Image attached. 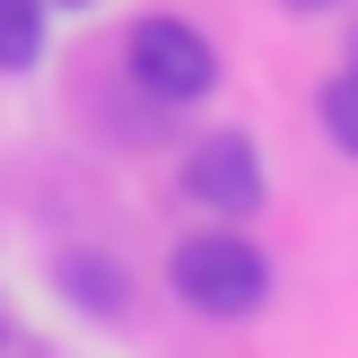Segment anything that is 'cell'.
I'll return each instance as SVG.
<instances>
[{"mask_svg": "<svg viewBox=\"0 0 358 358\" xmlns=\"http://www.w3.org/2000/svg\"><path fill=\"white\" fill-rule=\"evenodd\" d=\"M166 280H175V297H184L192 315H210V324H245V315L271 306V254H262L254 236H236V219L184 236L166 254Z\"/></svg>", "mask_w": 358, "mask_h": 358, "instance_id": "obj_1", "label": "cell"}, {"mask_svg": "<svg viewBox=\"0 0 358 358\" xmlns=\"http://www.w3.org/2000/svg\"><path fill=\"white\" fill-rule=\"evenodd\" d=\"M122 70H131V87L149 105H201L210 87H219V52H210V35L192 27V17H175V9L131 17V35H122Z\"/></svg>", "mask_w": 358, "mask_h": 358, "instance_id": "obj_2", "label": "cell"}, {"mask_svg": "<svg viewBox=\"0 0 358 358\" xmlns=\"http://www.w3.org/2000/svg\"><path fill=\"white\" fill-rule=\"evenodd\" d=\"M262 192H271V175H262V149L245 131H201L184 149V201H201L210 219H254Z\"/></svg>", "mask_w": 358, "mask_h": 358, "instance_id": "obj_3", "label": "cell"}, {"mask_svg": "<svg viewBox=\"0 0 358 358\" xmlns=\"http://www.w3.org/2000/svg\"><path fill=\"white\" fill-rule=\"evenodd\" d=\"M52 280H62V297H70L79 315H96V324L131 315V271H122L114 254H62V262H52Z\"/></svg>", "mask_w": 358, "mask_h": 358, "instance_id": "obj_4", "label": "cell"}, {"mask_svg": "<svg viewBox=\"0 0 358 358\" xmlns=\"http://www.w3.org/2000/svg\"><path fill=\"white\" fill-rule=\"evenodd\" d=\"M52 35V0H0V70H35Z\"/></svg>", "mask_w": 358, "mask_h": 358, "instance_id": "obj_5", "label": "cell"}, {"mask_svg": "<svg viewBox=\"0 0 358 358\" xmlns=\"http://www.w3.org/2000/svg\"><path fill=\"white\" fill-rule=\"evenodd\" d=\"M315 122H324V140H332L341 157H358V62L332 70V79L315 87Z\"/></svg>", "mask_w": 358, "mask_h": 358, "instance_id": "obj_6", "label": "cell"}, {"mask_svg": "<svg viewBox=\"0 0 358 358\" xmlns=\"http://www.w3.org/2000/svg\"><path fill=\"white\" fill-rule=\"evenodd\" d=\"M280 9H297V17H324V9H341V0H280Z\"/></svg>", "mask_w": 358, "mask_h": 358, "instance_id": "obj_7", "label": "cell"}, {"mask_svg": "<svg viewBox=\"0 0 358 358\" xmlns=\"http://www.w3.org/2000/svg\"><path fill=\"white\" fill-rule=\"evenodd\" d=\"M62 9H96V0H62Z\"/></svg>", "mask_w": 358, "mask_h": 358, "instance_id": "obj_8", "label": "cell"}, {"mask_svg": "<svg viewBox=\"0 0 358 358\" xmlns=\"http://www.w3.org/2000/svg\"><path fill=\"white\" fill-rule=\"evenodd\" d=\"M350 62H358V27H350Z\"/></svg>", "mask_w": 358, "mask_h": 358, "instance_id": "obj_9", "label": "cell"}]
</instances>
